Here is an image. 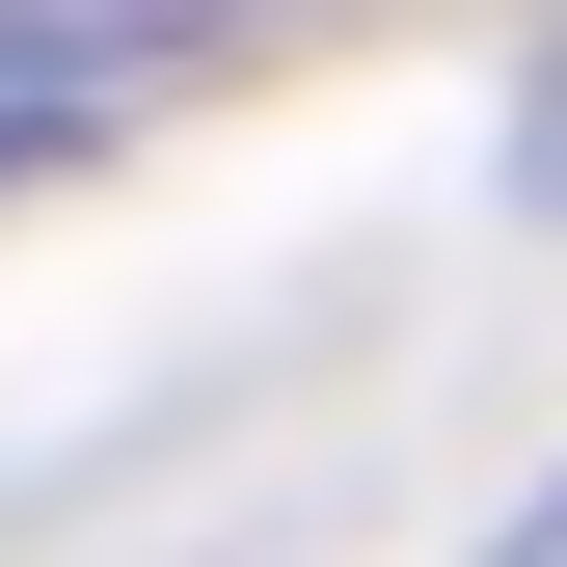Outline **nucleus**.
I'll return each instance as SVG.
<instances>
[{"mask_svg": "<svg viewBox=\"0 0 567 567\" xmlns=\"http://www.w3.org/2000/svg\"><path fill=\"white\" fill-rule=\"evenodd\" d=\"M514 189H540V217H567V82H540V135H514Z\"/></svg>", "mask_w": 567, "mask_h": 567, "instance_id": "nucleus-1", "label": "nucleus"}]
</instances>
